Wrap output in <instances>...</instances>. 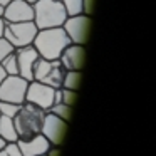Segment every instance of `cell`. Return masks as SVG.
<instances>
[{
  "instance_id": "cell-32",
  "label": "cell",
  "mask_w": 156,
  "mask_h": 156,
  "mask_svg": "<svg viewBox=\"0 0 156 156\" xmlns=\"http://www.w3.org/2000/svg\"><path fill=\"white\" fill-rule=\"evenodd\" d=\"M42 156H47V154H42Z\"/></svg>"
},
{
  "instance_id": "cell-4",
  "label": "cell",
  "mask_w": 156,
  "mask_h": 156,
  "mask_svg": "<svg viewBox=\"0 0 156 156\" xmlns=\"http://www.w3.org/2000/svg\"><path fill=\"white\" fill-rule=\"evenodd\" d=\"M66 76V67L59 59L47 61V59L39 57L34 67V81H39L42 84H47L54 89L62 87V81Z\"/></svg>"
},
{
  "instance_id": "cell-14",
  "label": "cell",
  "mask_w": 156,
  "mask_h": 156,
  "mask_svg": "<svg viewBox=\"0 0 156 156\" xmlns=\"http://www.w3.org/2000/svg\"><path fill=\"white\" fill-rule=\"evenodd\" d=\"M0 138L5 143H17L19 136L14 126V119L9 116H2L0 114Z\"/></svg>"
},
{
  "instance_id": "cell-11",
  "label": "cell",
  "mask_w": 156,
  "mask_h": 156,
  "mask_svg": "<svg viewBox=\"0 0 156 156\" xmlns=\"http://www.w3.org/2000/svg\"><path fill=\"white\" fill-rule=\"evenodd\" d=\"M5 22H29L34 20V5H30L25 0H12L9 5H5L4 15Z\"/></svg>"
},
{
  "instance_id": "cell-3",
  "label": "cell",
  "mask_w": 156,
  "mask_h": 156,
  "mask_svg": "<svg viewBox=\"0 0 156 156\" xmlns=\"http://www.w3.org/2000/svg\"><path fill=\"white\" fill-rule=\"evenodd\" d=\"M67 17L69 15L61 0H39L34 4V24L39 30L62 27Z\"/></svg>"
},
{
  "instance_id": "cell-19",
  "label": "cell",
  "mask_w": 156,
  "mask_h": 156,
  "mask_svg": "<svg viewBox=\"0 0 156 156\" xmlns=\"http://www.w3.org/2000/svg\"><path fill=\"white\" fill-rule=\"evenodd\" d=\"M20 104H14V102H7V101H0V114L2 116H9V118H14L17 114Z\"/></svg>"
},
{
  "instance_id": "cell-28",
  "label": "cell",
  "mask_w": 156,
  "mask_h": 156,
  "mask_svg": "<svg viewBox=\"0 0 156 156\" xmlns=\"http://www.w3.org/2000/svg\"><path fill=\"white\" fill-rule=\"evenodd\" d=\"M10 2H12V0H0V5H4V7H5V5H9Z\"/></svg>"
},
{
  "instance_id": "cell-27",
  "label": "cell",
  "mask_w": 156,
  "mask_h": 156,
  "mask_svg": "<svg viewBox=\"0 0 156 156\" xmlns=\"http://www.w3.org/2000/svg\"><path fill=\"white\" fill-rule=\"evenodd\" d=\"M4 27H5V20L0 17V37H4Z\"/></svg>"
},
{
  "instance_id": "cell-24",
  "label": "cell",
  "mask_w": 156,
  "mask_h": 156,
  "mask_svg": "<svg viewBox=\"0 0 156 156\" xmlns=\"http://www.w3.org/2000/svg\"><path fill=\"white\" fill-rule=\"evenodd\" d=\"M62 102V96H61V89L54 91V104H61Z\"/></svg>"
},
{
  "instance_id": "cell-10",
  "label": "cell",
  "mask_w": 156,
  "mask_h": 156,
  "mask_svg": "<svg viewBox=\"0 0 156 156\" xmlns=\"http://www.w3.org/2000/svg\"><path fill=\"white\" fill-rule=\"evenodd\" d=\"M15 57H17V67H19V76L24 77L25 81H34V67L35 62L39 61L41 55L34 49V45H25V47L15 49Z\"/></svg>"
},
{
  "instance_id": "cell-25",
  "label": "cell",
  "mask_w": 156,
  "mask_h": 156,
  "mask_svg": "<svg viewBox=\"0 0 156 156\" xmlns=\"http://www.w3.org/2000/svg\"><path fill=\"white\" fill-rule=\"evenodd\" d=\"M45 154L47 156H59V146H51Z\"/></svg>"
},
{
  "instance_id": "cell-2",
  "label": "cell",
  "mask_w": 156,
  "mask_h": 156,
  "mask_svg": "<svg viewBox=\"0 0 156 156\" xmlns=\"http://www.w3.org/2000/svg\"><path fill=\"white\" fill-rule=\"evenodd\" d=\"M45 112L47 111L41 109L39 106L32 104V102H27V101L22 102L17 114L12 118L19 139H29L32 136L39 134L42 129Z\"/></svg>"
},
{
  "instance_id": "cell-1",
  "label": "cell",
  "mask_w": 156,
  "mask_h": 156,
  "mask_svg": "<svg viewBox=\"0 0 156 156\" xmlns=\"http://www.w3.org/2000/svg\"><path fill=\"white\" fill-rule=\"evenodd\" d=\"M69 44H72V42L62 27L41 29L35 34V39L32 42V45L37 51V54L42 59H47V61L59 59Z\"/></svg>"
},
{
  "instance_id": "cell-6",
  "label": "cell",
  "mask_w": 156,
  "mask_h": 156,
  "mask_svg": "<svg viewBox=\"0 0 156 156\" xmlns=\"http://www.w3.org/2000/svg\"><path fill=\"white\" fill-rule=\"evenodd\" d=\"M62 29L66 30L67 37L71 39L72 44L84 45L89 41V32H91V17L84 14L71 15L66 19L62 24Z\"/></svg>"
},
{
  "instance_id": "cell-9",
  "label": "cell",
  "mask_w": 156,
  "mask_h": 156,
  "mask_svg": "<svg viewBox=\"0 0 156 156\" xmlns=\"http://www.w3.org/2000/svg\"><path fill=\"white\" fill-rule=\"evenodd\" d=\"M54 91L55 89L47 84H42L39 81H30L27 86V92H25V101L39 106L44 111H49L54 106Z\"/></svg>"
},
{
  "instance_id": "cell-30",
  "label": "cell",
  "mask_w": 156,
  "mask_h": 156,
  "mask_svg": "<svg viewBox=\"0 0 156 156\" xmlns=\"http://www.w3.org/2000/svg\"><path fill=\"white\" fill-rule=\"evenodd\" d=\"M25 2H29V4H30V5H34L35 2H39V0H25Z\"/></svg>"
},
{
  "instance_id": "cell-12",
  "label": "cell",
  "mask_w": 156,
  "mask_h": 156,
  "mask_svg": "<svg viewBox=\"0 0 156 156\" xmlns=\"http://www.w3.org/2000/svg\"><path fill=\"white\" fill-rule=\"evenodd\" d=\"M59 61L66 67V71H81L86 62V49L79 44H69L61 54Z\"/></svg>"
},
{
  "instance_id": "cell-16",
  "label": "cell",
  "mask_w": 156,
  "mask_h": 156,
  "mask_svg": "<svg viewBox=\"0 0 156 156\" xmlns=\"http://www.w3.org/2000/svg\"><path fill=\"white\" fill-rule=\"evenodd\" d=\"M2 67L5 69L7 76H19V67H17V57H15V52H10L9 55H5L2 61H0Z\"/></svg>"
},
{
  "instance_id": "cell-21",
  "label": "cell",
  "mask_w": 156,
  "mask_h": 156,
  "mask_svg": "<svg viewBox=\"0 0 156 156\" xmlns=\"http://www.w3.org/2000/svg\"><path fill=\"white\" fill-rule=\"evenodd\" d=\"M0 156H22L17 143H5L4 148L0 149Z\"/></svg>"
},
{
  "instance_id": "cell-13",
  "label": "cell",
  "mask_w": 156,
  "mask_h": 156,
  "mask_svg": "<svg viewBox=\"0 0 156 156\" xmlns=\"http://www.w3.org/2000/svg\"><path fill=\"white\" fill-rule=\"evenodd\" d=\"M17 146L20 149L22 156H42L49 151L51 148V143L47 141L44 134H35L29 139H19Z\"/></svg>"
},
{
  "instance_id": "cell-26",
  "label": "cell",
  "mask_w": 156,
  "mask_h": 156,
  "mask_svg": "<svg viewBox=\"0 0 156 156\" xmlns=\"http://www.w3.org/2000/svg\"><path fill=\"white\" fill-rule=\"evenodd\" d=\"M7 77V72H5V69L2 67V64H0V84H2V81Z\"/></svg>"
},
{
  "instance_id": "cell-29",
  "label": "cell",
  "mask_w": 156,
  "mask_h": 156,
  "mask_svg": "<svg viewBox=\"0 0 156 156\" xmlns=\"http://www.w3.org/2000/svg\"><path fill=\"white\" fill-rule=\"evenodd\" d=\"M4 9H5L4 5H0V17H2V15H4Z\"/></svg>"
},
{
  "instance_id": "cell-23",
  "label": "cell",
  "mask_w": 156,
  "mask_h": 156,
  "mask_svg": "<svg viewBox=\"0 0 156 156\" xmlns=\"http://www.w3.org/2000/svg\"><path fill=\"white\" fill-rule=\"evenodd\" d=\"M94 12V0H82V14L91 17Z\"/></svg>"
},
{
  "instance_id": "cell-18",
  "label": "cell",
  "mask_w": 156,
  "mask_h": 156,
  "mask_svg": "<svg viewBox=\"0 0 156 156\" xmlns=\"http://www.w3.org/2000/svg\"><path fill=\"white\" fill-rule=\"evenodd\" d=\"M62 5H64L67 15H77L82 14V0H61Z\"/></svg>"
},
{
  "instance_id": "cell-20",
  "label": "cell",
  "mask_w": 156,
  "mask_h": 156,
  "mask_svg": "<svg viewBox=\"0 0 156 156\" xmlns=\"http://www.w3.org/2000/svg\"><path fill=\"white\" fill-rule=\"evenodd\" d=\"M61 96H62V104L74 106L77 101V91H71V89L61 87Z\"/></svg>"
},
{
  "instance_id": "cell-17",
  "label": "cell",
  "mask_w": 156,
  "mask_h": 156,
  "mask_svg": "<svg viewBox=\"0 0 156 156\" xmlns=\"http://www.w3.org/2000/svg\"><path fill=\"white\" fill-rule=\"evenodd\" d=\"M49 112H52V114H55L57 118L64 119V121H69L71 119V114H72V106H67V104H54L51 109H49Z\"/></svg>"
},
{
  "instance_id": "cell-7",
  "label": "cell",
  "mask_w": 156,
  "mask_h": 156,
  "mask_svg": "<svg viewBox=\"0 0 156 156\" xmlns=\"http://www.w3.org/2000/svg\"><path fill=\"white\" fill-rule=\"evenodd\" d=\"M29 81L20 76H7L0 84V101L22 104L25 102V92H27Z\"/></svg>"
},
{
  "instance_id": "cell-22",
  "label": "cell",
  "mask_w": 156,
  "mask_h": 156,
  "mask_svg": "<svg viewBox=\"0 0 156 156\" xmlns=\"http://www.w3.org/2000/svg\"><path fill=\"white\" fill-rule=\"evenodd\" d=\"M15 49L12 47L10 44H9V41L7 39H4V37H0V61L5 57V55H9L10 52H14Z\"/></svg>"
},
{
  "instance_id": "cell-5",
  "label": "cell",
  "mask_w": 156,
  "mask_h": 156,
  "mask_svg": "<svg viewBox=\"0 0 156 156\" xmlns=\"http://www.w3.org/2000/svg\"><path fill=\"white\" fill-rule=\"evenodd\" d=\"M39 32L34 20L29 22H5L4 27V39H7L9 44L14 49L32 45L35 34Z\"/></svg>"
},
{
  "instance_id": "cell-31",
  "label": "cell",
  "mask_w": 156,
  "mask_h": 156,
  "mask_svg": "<svg viewBox=\"0 0 156 156\" xmlns=\"http://www.w3.org/2000/svg\"><path fill=\"white\" fill-rule=\"evenodd\" d=\"M4 144H5V141H4V139H2V138H0V149L4 148Z\"/></svg>"
},
{
  "instance_id": "cell-8",
  "label": "cell",
  "mask_w": 156,
  "mask_h": 156,
  "mask_svg": "<svg viewBox=\"0 0 156 156\" xmlns=\"http://www.w3.org/2000/svg\"><path fill=\"white\" fill-rule=\"evenodd\" d=\"M41 134H44L47 138L51 146H61L64 143L66 134H67V121H64V119L57 118L55 114L47 111L44 116Z\"/></svg>"
},
{
  "instance_id": "cell-15",
  "label": "cell",
  "mask_w": 156,
  "mask_h": 156,
  "mask_svg": "<svg viewBox=\"0 0 156 156\" xmlns=\"http://www.w3.org/2000/svg\"><path fill=\"white\" fill-rule=\"evenodd\" d=\"M81 71H66L64 81H62V87L64 89H71V91H77L81 86Z\"/></svg>"
}]
</instances>
